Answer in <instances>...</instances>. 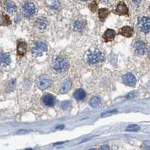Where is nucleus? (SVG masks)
Returning a JSON list of instances; mask_svg holds the SVG:
<instances>
[{
  "instance_id": "423d86ee",
  "label": "nucleus",
  "mask_w": 150,
  "mask_h": 150,
  "mask_svg": "<svg viewBox=\"0 0 150 150\" xmlns=\"http://www.w3.org/2000/svg\"><path fill=\"white\" fill-rule=\"evenodd\" d=\"M47 50V44L43 41H37L32 48V53L36 56H40Z\"/></svg>"
},
{
  "instance_id": "dca6fc26",
  "label": "nucleus",
  "mask_w": 150,
  "mask_h": 150,
  "mask_svg": "<svg viewBox=\"0 0 150 150\" xmlns=\"http://www.w3.org/2000/svg\"><path fill=\"white\" fill-rule=\"evenodd\" d=\"M4 8L9 13L15 12L17 10V7L15 6V4L13 2H11V1H7V2H5Z\"/></svg>"
},
{
  "instance_id": "5701e85b",
  "label": "nucleus",
  "mask_w": 150,
  "mask_h": 150,
  "mask_svg": "<svg viewBox=\"0 0 150 150\" xmlns=\"http://www.w3.org/2000/svg\"><path fill=\"white\" fill-rule=\"evenodd\" d=\"M71 106V102L70 101H63V102H62L61 104H60V107H61L62 109H64V110H66V109L69 108V107Z\"/></svg>"
},
{
  "instance_id": "b1692460",
  "label": "nucleus",
  "mask_w": 150,
  "mask_h": 150,
  "mask_svg": "<svg viewBox=\"0 0 150 150\" xmlns=\"http://www.w3.org/2000/svg\"><path fill=\"white\" fill-rule=\"evenodd\" d=\"M137 95H138L137 92H131L126 96V98L127 99H134V98H136L137 97Z\"/></svg>"
},
{
  "instance_id": "ddd939ff",
  "label": "nucleus",
  "mask_w": 150,
  "mask_h": 150,
  "mask_svg": "<svg viewBox=\"0 0 150 150\" xmlns=\"http://www.w3.org/2000/svg\"><path fill=\"white\" fill-rule=\"evenodd\" d=\"M48 25V22L46 19L44 17H39L38 19H36V22H35V26L36 29H39V30H43L46 28Z\"/></svg>"
},
{
  "instance_id": "6ab92c4d",
  "label": "nucleus",
  "mask_w": 150,
  "mask_h": 150,
  "mask_svg": "<svg viewBox=\"0 0 150 150\" xmlns=\"http://www.w3.org/2000/svg\"><path fill=\"white\" fill-rule=\"evenodd\" d=\"M73 95H74V98L76 100H83L86 96V93L83 89H79L75 91Z\"/></svg>"
},
{
  "instance_id": "39448f33",
  "label": "nucleus",
  "mask_w": 150,
  "mask_h": 150,
  "mask_svg": "<svg viewBox=\"0 0 150 150\" xmlns=\"http://www.w3.org/2000/svg\"><path fill=\"white\" fill-rule=\"evenodd\" d=\"M51 81L50 77L48 75H42L36 80V84L40 89H46L51 86Z\"/></svg>"
},
{
  "instance_id": "7ed1b4c3",
  "label": "nucleus",
  "mask_w": 150,
  "mask_h": 150,
  "mask_svg": "<svg viewBox=\"0 0 150 150\" xmlns=\"http://www.w3.org/2000/svg\"><path fill=\"white\" fill-rule=\"evenodd\" d=\"M36 12V7L34 4L30 2H27L22 6V13L23 15L28 18L34 16Z\"/></svg>"
},
{
  "instance_id": "20e7f679",
  "label": "nucleus",
  "mask_w": 150,
  "mask_h": 150,
  "mask_svg": "<svg viewBox=\"0 0 150 150\" xmlns=\"http://www.w3.org/2000/svg\"><path fill=\"white\" fill-rule=\"evenodd\" d=\"M138 29L144 33L150 32V18L148 17H142L138 20Z\"/></svg>"
},
{
  "instance_id": "f03ea898",
  "label": "nucleus",
  "mask_w": 150,
  "mask_h": 150,
  "mask_svg": "<svg viewBox=\"0 0 150 150\" xmlns=\"http://www.w3.org/2000/svg\"><path fill=\"white\" fill-rule=\"evenodd\" d=\"M103 54L100 50H95L89 53L86 56V61L89 65H95L103 61Z\"/></svg>"
},
{
  "instance_id": "6e6552de",
  "label": "nucleus",
  "mask_w": 150,
  "mask_h": 150,
  "mask_svg": "<svg viewBox=\"0 0 150 150\" xmlns=\"http://www.w3.org/2000/svg\"><path fill=\"white\" fill-rule=\"evenodd\" d=\"M122 80H123L124 83L129 86H134L137 83V79H136L135 76L131 73H128V74H125Z\"/></svg>"
},
{
  "instance_id": "2eb2a0df",
  "label": "nucleus",
  "mask_w": 150,
  "mask_h": 150,
  "mask_svg": "<svg viewBox=\"0 0 150 150\" xmlns=\"http://www.w3.org/2000/svg\"><path fill=\"white\" fill-rule=\"evenodd\" d=\"M42 102H43L44 104L46 105V106L52 107V106L54 105V103H55V100H54V98L51 95L47 94L43 96V98H42Z\"/></svg>"
},
{
  "instance_id": "f8f14e48",
  "label": "nucleus",
  "mask_w": 150,
  "mask_h": 150,
  "mask_svg": "<svg viewBox=\"0 0 150 150\" xmlns=\"http://www.w3.org/2000/svg\"><path fill=\"white\" fill-rule=\"evenodd\" d=\"M27 43L23 41H18V47H17V52L18 56H23L25 55L27 52Z\"/></svg>"
},
{
  "instance_id": "9d476101",
  "label": "nucleus",
  "mask_w": 150,
  "mask_h": 150,
  "mask_svg": "<svg viewBox=\"0 0 150 150\" xmlns=\"http://www.w3.org/2000/svg\"><path fill=\"white\" fill-rule=\"evenodd\" d=\"M118 33L124 37H126V38H130V37L133 35L134 29H133V28L130 27V26H123V27L121 28V29H119Z\"/></svg>"
},
{
  "instance_id": "1a4fd4ad",
  "label": "nucleus",
  "mask_w": 150,
  "mask_h": 150,
  "mask_svg": "<svg viewBox=\"0 0 150 150\" xmlns=\"http://www.w3.org/2000/svg\"><path fill=\"white\" fill-rule=\"evenodd\" d=\"M115 13L118 15H128V8L124 2H119L115 10Z\"/></svg>"
},
{
  "instance_id": "c756f323",
  "label": "nucleus",
  "mask_w": 150,
  "mask_h": 150,
  "mask_svg": "<svg viewBox=\"0 0 150 150\" xmlns=\"http://www.w3.org/2000/svg\"><path fill=\"white\" fill-rule=\"evenodd\" d=\"M149 58H150V53H149Z\"/></svg>"
},
{
  "instance_id": "aec40b11",
  "label": "nucleus",
  "mask_w": 150,
  "mask_h": 150,
  "mask_svg": "<svg viewBox=\"0 0 150 150\" xmlns=\"http://www.w3.org/2000/svg\"><path fill=\"white\" fill-rule=\"evenodd\" d=\"M85 21H82V20H76L74 24H73V29L75 31H76V32H79V31H81L85 28Z\"/></svg>"
},
{
  "instance_id": "f3484780",
  "label": "nucleus",
  "mask_w": 150,
  "mask_h": 150,
  "mask_svg": "<svg viewBox=\"0 0 150 150\" xmlns=\"http://www.w3.org/2000/svg\"><path fill=\"white\" fill-rule=\"evenodd\" d=\"M71 86H72V81H71L70 80H66V81L63 83V85H62V86L60 87L59 92L61 93V94H64V93L67 92L70 89Z\"/></svg>"
},
{
  "instance_id": "412c9836",
  "label": "nucleus",
  "mask_w": 150,
  "mask_h": 150,
  "mask_svg": "<svg viewBox=\"0 0 150 150\" xmlns=\"http://www.w3.org/2000/svg\"><path fill=\"white\" fill-rule=\"evenodd\" d=\"M100 103V98L97 96H95V97L92 98L90 101V105L93 107H96Z\"/></svg>"
},
{
  "instance_id": "c85d7f7f",
  "label": "nucleus",
  "mask_w": 150,
  "mask_h": 150,
  "mask_svg": "<svg viewBox=\"0 0 150 150\" xmlns=\"http://www.w3.org/2000/svg\"><path fill=\"white\" fill-rule=\"evenodd\" d=\"M88 150H97V149L93 148V149H88Z\"/></svg>"
},
{
  "instance_id": "0eeeda50",
  "label": "nucleus",
  "mask_w": 150,
  "mask_h": 150,
  "mask_svg": "<svg viewBox=\"0 0 150 150\" xmlns=\"http://www.w3.org/2000/svg\"><path fill=\"white\" fill-rule=\"evenodd\" d=\"M134 50L137 55H143L146 53V46L143 41H137L134 44Z\"/></svg>"
},
{
  "instance_id": "a878e982",
  "label": "nucleus",
  "mask_w": 150,
  "mask_h": 150,
  "mask_svg": "<svg viewBox=\"0 0 150 150\" xmlns=\"http://www.w3.org/2000/svg\"><path fill=\"white\" fill-rule=\"evenodd\" d=\"M143 147L145 150H150V142H145L143 145Z\"/></svg>"
},
{
  "instance_id": "9b49d317",
  "label": "nucleus",
  "mask_w": 150,
  "mask_h": 150,
  "mask_svg": "<svg viewBox=\"0 0 150 150\" xmlns=\"http://www.w3.org/2000/svg\"><path fill=\"white\" fill-rule=\"evenodd\" d=\"M116 35V32L113 29H108L106 30V32L103 33V38L104 39L106 42H109L113 41Z\"/></svg>"
},
{
  "instance_id": "cd10ccee",
  "label": "nucleus",
  "mask_w": 150,
  "mask_h": 150,
  "mask_svg": "<svg viewBox=\"0 0 150 150\" xmlns=\"http://www.w3.org/2000/svg\"><path fill=\"white\" fill-rule=\"evenodd\" d=\"M133 4H136V5H138L139 3H140V1H132Z\"/></svg>"
},
{
  "instance_id": "393cba45",
  "label": "nucleus",
  "mask_w": 150,
  "mask_h": 150,
  "mask_svg": "<svg viewBox=\"0 0 150 150\" xmlns=\"http://www.w3.org/2000/svg\"><path fill=\"white\" fill-rule=\"evenodd\" d=\"M90 11H93V12H95V11L97 10V3L96 1H94V2H92L90 3Z\"/></svg>"
},
{
  "instance_id": "f257e3e1",
  "label": "nucleus",
  "mask_w": 150,
  "mask_h": 150,
  "mask_svg": "<svg viewBox=\"0 0 150 150\" xmlns=\"http://www.w3.org/2000/svg\"><path fill=\"white\" fill-rule=\"evenodd\" d=\"M69 64L67 62V60L61 56H57L55 58L53 64V68L57 73L64 72L68 69Z\"/></svg>"
},
{
  "instance_id": "4be33fe9",
  "label": "nucleus",
  "mask_w": 150,
  "mask_h": 150,
  "mask_svg": "<svg viewBox=\"0 0 150 150\" xmlns=\"http://www.w3.org/2000/svg\"><path fill=\"white\" fill-rule=\"evenodd\" d=\"M140 129V127L137 125H130L126 129L127 131H137Z\"/></svg>"
},
{
  "instance_id": "bb28decb",
  "label": "nucleus",
  "mask_w": 150,
  "mask_h": 150,
  "mask_svg": "<svg viewBox=\"0 0 150 150\" xmlns=\"http://www.w3.org/2000/svg\"><path fill=\"white\" fill-rule=\"evenodd\" d=\"M99 150H109V147L107 145H103L99 149Z\"/></svg>"
},
{
  "instance_id": "a211bd4d",
  "label": "nucleus",
  "mask_w": 150,
  "mask_h": 150,
  "mask_svg": "<svg viewBox=\"0 0 150 150\" xmlns=\"http://www.w3.org/2000/svg\"><path fill=\"white\" fill-rule=\"evenodd\" d=\"M109 11L107 8H100L98 10V16H99V19L100 21H104L106 20L107 17H108Z\"/></svg>"
},
{
  "instance_id": "4468645a",
  "label": "nucleus",
  "mask_w": 150,
  "mask_h": 150,
  "mask_svg": "<svg viewBox=\"0 0 150 150\" xmlns=\"http://www.w3.org/2000/svg\"><path fill=\"white\" fill-rule=\"evenodd\" d=\"M11 63V56L8 53H0V65L2 66H6Z\"/></svg>"
}]
</instances>
